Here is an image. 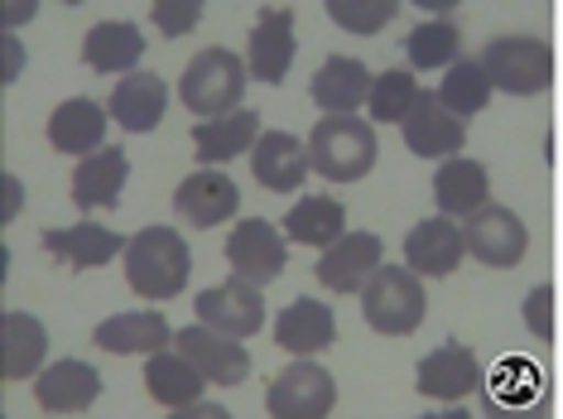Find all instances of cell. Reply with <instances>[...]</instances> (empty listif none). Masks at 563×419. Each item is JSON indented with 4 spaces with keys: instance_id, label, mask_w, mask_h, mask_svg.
I'll return each instance as SVG.
<instances>
[{
    "instance_id": "cell-1",
    "label": "cell",
    "mask_w": 563,
    "mask_h": 419,
    "mask_svg": "<svg viewBox=\"0 0 563 419\" xmlns=\"http://www.w3.org/2000/svg\"><path fill=\"white\" fill-rule=\"evenodd\" d=\"M194 275V256H188L184 236L174 227H145L131 236L125 246V279H131L135 295L145 299H174L188 289Z\"/></svg>"
},
{
    "instance_id": "cell-2",
    "label": "cell",
    "mask_w": 563,
    "mask_h": 419,
    "mask_svg": "<svg viewBox=\"0 0 563 419\" xmlns=\"http://www.w3.org/2000/svg\"><path fill=\"white\" fill-rule=\"evenodd\" d=\"M246 82H251V68L232 54V48L217 44V48H202V54L184 68V78H178V101H184L198 121H217V117L241 111Z\"/></svg>"
},
{
    "instance_id": "cell-3",
    "label": "cell",
    "mask_w": 563,
    "mask_h": 419,
    "mask_svg": "<svg viewBox=\"0 0 563 419\" xmlns=\"http://www.w3.org/2000/svg\"><path fill=\"white\" fill-rule=\"evenodd\" d=\"M309 159L332 184H362L376 164V131L362 117H323L309 131Z\"/></svg>"
},
{
    "instance_id": "cell-4",
    "label": "cell",
    "mask_w": 563,
    "mask_h": 419,
    "mask_svg": "<svg viewBox=\"0 0 563 419\" xmlns=\"http://www.w3.org/2000/svg\"><path fill=\"white\" fill-rule=\"evenodd\" d=\"M424 285L409 265H380L376 275L362 285V313L380 338H409L424 323Z\"/></svg>"
},
{
    "instance_id": "cell-5",
    "label": "cell",
    "mask_w": 563,
    "mask_h": 419,
    "mask_svg": "<svg viewBox=\"0 0 563 419\" xmlns=\"http://www.w3.org/2000/svg\"><path fill=\"white\" fill-rule=\"evenodd\" d=\"M482 68L496 92L540 97L554 82V48L544 40H530V34H510V40H496L482 48Z\"/></svg>"
},
{
    "instance_id": "cell-6",
    "label": "cell",
    "mask_w": 563,
    "mask_h": 419,
    "mask_svg": "<svg viewBox=\"0 0 563 419\" xmlns=\"http://www.w3.org/2000/svg\"><path fill=\"white\" fill-rule=\"evenodd\" d=\"M332 405H338V381L309 357L285 366L265 390V410L275 419H328Z\"/></svg>"
},
{
    "instance_id": "cell-7",
    "label": "cell",
    "mask_w": 563,
    "mask_h": 419,
    "mask_svg": "<svg viewBox=\"0 0 563 419\" xmlns=\"http://www.w3.org/2000/svg\"><path fill=\"white\" fill-rule=\"evenodd\" d=\"M194 313H198V323H208L217 328V333H232V338H255L265 328V299H261V289L251 285V279H222V285H212V289H202V295L194 299Z\"/></svg>"
},
{
    "instance_id": "cell-8",
    "label": "cell",
    "mask_w": 563,
    "mask_h": 419,
    "mask_svg": "<svg viewBox=\"0 0 563 419\" xmlns=\"http://www.w3.org/2000/svg\"><path fill=\"white\" fill-rule=\"evenodd\" d=\"M463 232H467V251L492 271H516L525 251H530V232H525L520 212L501 208V202H486L482 212H472Z\"/></svg>"
},
{
    "instance_id": "cell-9",
    "label": "cell",
    "mask_w": 563,
    "mask_h": 419,
    "mask_svg": "<svg viewBox=\"0 0 563 419\" xmlns=\"http://www.w3.org/2000/svg\"><path fill=\"white\" fill-rule=\"evenodd\" d=\"M227 265H232V275L251 279V285H271V279L285 275L289 265V251L279 232L265 218H246L241 227H232V236H227Z\"/></svg>"
},
{
    "instance_id": "cell-10",
    "label": "cell",
    "mask_w": 563,
    "mask_h": 419,
    "mask_svg": "<svg viewBox=\"0 0 563 419\" xmlns=\"http://www.w3.org/2000/svg\"><path fill=\"white\" fill-rule=\"evenodd\" d=\"M174 348L184 352V357H194L212 386H241V381L251 376V366H255L251 352L241 348V338L217 333V328H208V323L178 328V333H174Z\"/></svg>"
},
{
    "instance_id": "cell-11",
    "label": "cell",
    "mask_w": 563,
    "mask_h": 419,
    "mask_svg": "<svg viewBox=\"0 0 563 419\" xmlns=\"http://www.w3.org/2000/svg\"><path fill=\"white\" fill-rule=\"evenodd\" d=\"M246 68L255 82L279 87L294 68V10L289 5H265L246 44Z\"/></svg>"
},
{
    "instance_id": "cell-12",
    "label": "cell",
    "mask_w": 563,
    "mask_h": 419,
    "mask_svg": "<svg viewBox=\"0 0 563 419\" xmlns=\"http://www.w3.org/2000/svg\"><path fill=\"white\" fill-rule=\"evenodd\" d=\"M467 256V232L453 218H424L419 227H409L405 236V265L419 279H443L453 275Z\"/></svg>"
},
{
    "instance_id": "cell-13",
    "label": "cell",
    "mask_w": 563,
    "mask_h": 419,
    "mask_svg": "<svg viewBox=\"0 0 563 419\" xmlns=\"http://www.w3.org/2000/svg\"><path fill=\"white\" fill-rule=\"evenodd\" d=\"M415 386L424 400H467L472 390L482 386V362L477 352L463 348V342H443L433 348L415 372Z\"/></svg>"
},
{
    "instance_id": "cell-14",
    "label": "cell",
    "mask_w": 563,
    "mask_h": 419,
    "mask_svg": "<svg viewBox=\"0 0 563 419\" xmlns=\"http://www.w3.org/2000/svg\"><path fill=\"white\" fill-rule=\"evenodd\" d=\"M463 140H467L463 117H453L439 101V92H424L415 101V111L405 117V145L419 159H457Z\"/></svg>"
},
{
    "instance_id": "cell-15",
    "label": "cell",
    "mask_w": 563,
    "mask_h": 419,
    "mask_svg": "<svg viewBox=\"0 0 563 419\" xmlns=\"http://www.w3.org/2000/svg\"><path fill=\"white\" fill-rule=\"evenodd\" d=\"M97 396H101L97 366H87L78 357H63L44 376H34V400H40L44 415H82L97 405Z\"/></svg>"
},
{
    "instance_id": "cell-16",
    "label": "cell",
    "mask_w": 563,
    "mask_h": 419,
    "mask_svg": "<svg viewBox=\"0 0 563 419\" xmlns=\"http://www.w3.org/2000/svg\"><path fill=\"white\" fill-rule=\"evenodd\" d=\"M376 271H380V236L376 232H347L318 256V285L338 289V295H356Z\"/></svg>"
},
{
    "instance_id": "cell-17",
    "label": "cell",
    "mask_w": 563,
    "mask_h": 419,
    "mask_svg": "<svg viewBox=\"0 0 563 419\" xmlns=\"http://www.w3.org/2000/svg\"><path fill=\"white\" fill-rule=\"evenodd\" d=\"M338 342V319H332L328 304L318 299H294L289 309H279L275 319V348L289 352V357H318Z\"/></svg>"
},
{
    "instance_id": "cell-18",
    "label": "cell",
    "mask_w": 563,
    "mask_h": 419,
    "mask_svg": "<svg viewBox=\"0 0 563 419\" xmlns=\"http://www.w3.org/2000/svg\"><path fill=\"white\" fill-rule=\"evenodd\" d=\"M309 169H313L309 145L289 131L261 135L251 150V174L261 179V188H271V194H294V188L309 179Z\"/></svg>"
},
{
    "instance_id": "cell-19",
    "label": "cell",
    "mask_w": 563,
    "mask_h": 419,
    "mask_svg": "<svg viewBox=\"0 0 563 419\" xmlns=\"http://www.w3.org/2000/svg\"><path fill=\"white\" fill-rule=\"evenodd\" d=\"M236 208H241V188L227 179V174L198 169V174H188V179L174 188V212L188 227H222Z\"/></svg>"
},
{
    "instance_id": "cell-20",
    "label": "cell",
    "mask_w": 563,
    "mask_h": 419,
    "mask_svg": "<svg viewBox=\"0 0 563 419\" xmlns=\"http://www.w3.org/2000/svg\"><path fill=\"white\" fill-rule=\"evenodd\" d=\"M371 87H376V78L366 73L362 58L332 54L323 68L313 73L309 97H313V107L328 111V117H356V107H362V101H371Z\"/></svg>"
},
{
    "instance_id": "cell-21",
    "label": "cell",
    "mask_w": 563,
    "mask_h": 419,
    "mask_svg": "<svg viewBox=\"0 0 563 419\" xmlns=\"http://www.w3.org/2000/svg\"><path fill=\"white\" fill-rule=\"evenodd\" d=\"M125 179H131V159L117 145H101L97 155H87L78 169H73V202L82 212L92 208H117L125 194Z\"/></svg>"
},
{
    "instance_id": "cell-22",
    "label": "cell",
    "mask_w": 563,
    "mask_h": 419,
    "mask_svg": "<svg viewBox=\"0 0 563 419\" xmlns=\"http://www.w3.org/2000/svg\"><path fill=\"white\" fill-rule=\"evenodd\" d=\"M107 111L121 131L145 135V131H155L164 121V111H169V87H164V78H155V73H131V78L117 82Z\"/></svg>"
},
{
    "instance_id": "cell-23",
    "label": "cell",
    "mask_w": 563,
    "mask_h": 419,
    "mask_svg": "<svg viewBox=\"0 0 563 419\" xmlns=\"http://www.w3.org/2000/svg\"><path fill=\"white\" fill-rule=\"evenodd\" d=\"M174 328L164 323V313H111L97 323L92 342L101 352H117V357H155L169 348Z\"/></svg>"
},
{
    "instance_id": "cell-24",
    "label": "cell",
    "mask_w": 563,
    "mask_h": 419,
    "mask_svg": "<svg viewBox=\"0 0 563 419\" xmlns=\"http://www.w3.org/2000/svg\"><path fill=\"white\" fill-rule=\"evenodd\" d=\"M107 117L111 111H101L97 101L87 97H68L54 107V117H48V145L58 150V155H97L101 150V135H107Z\"/></svg>"
},
{
    "instance_id": "cell-25",
    "label": "cell",
    "mask_w": 563,
    "mask_h": 419,
    "mask_svg": "<svg viewBox=\"0 0 563 419\" xmlns=\"http://www.w3.org/2000/svg\"><path fill=\"white\" fill-rule=\"evenodd\" d=\"M44 246L54 251L63 265H73V271H101V265L117 261L131 241L101 222H78V227H63V232H44Z\"/></svg>"
},
{
    "instance_id": "cell-26",
    "label": "cell",
    "mask_w": 563,
    "mask_h": 419,
    "mask_svg": "<svg viewBox=\"0 0 563 419\" xmlns=\"http://www.w3.org/2000/svg\"><path fill=\"white\" fill-rule=\"evenodd\" d=\"M140 58H145V34H140L131 20H101L82 40V63L97 73H121V78H131V73H140L135 68Z\"/></svg>"
},
{
    "instance_id": "cell-27",
    "label": "cell",
    "mask_w": 563,
    "mask_h": 419,
    "mask_svg": "<svg viewBox=\"0 0 563 419\" xmlns=\"http://www.w3.org/2000/svg\"><path fill=\"white\" fill-rule=\"evenodd\" d=\"M48 357V328L34 313H0V372L5 381H30Z\"/></svg>"
},
{
    "instance_id": "cell-28",
    "label": "cell",
    "mask_w": 563,
    "mask_h": 419,
    "mask_svg": "<svg viewBox=\"0 0 563 419\" xmlns=\"http://www.w3.org/2000/svg\"><path fill=\"white\" fill-rule=\"evenodd\" d=\"M486 194H492V174L477 159H443V169L433 174V202L448 218H472V212L486 208Z\"/></svg>"
},
{
    "instance_id": "cell-29",
    "label": "cell",
    "mask_w": 563,
    "mask_h": 419,
    "mask_svg": "<svg viewBox=\"0 0 563 419\" xmlns=\"http://www.w3.org/2000/svg\"><path fill=\"white\" fill-rule=\"evenodd\" d=\"M202 386H208L202 366L194 357H184L178 348L174 352H155V357L145 362V390L159 405H169V410H184V405H194L202 396Z\"/></svg>"
},
{
    "instance_id": "cell-30",
    "label": "cell",
    "mask_w": 563,
    "mask_h": 419,
    "mask_svg": "<svg viewBox=\"0 0 563 419\" xmlns=\"http://www.w3.org/2000/svg\"><path fill=\"white\" fill-rule=\"evenodd\" d=\"M255 140H261V117H255L251 107H241V111H232V117L198 121L194 150H198V164H227V159L255 150Z\"/></svg>"
},
{
    "instance_id": "cell-31",
    "label": "cell",
    "mask_w": 563,
    "mask_h": 419,
    "mask_svg": "<svg viewBox=\"0 0 563 419\" xmlns=\"http://www.w3.org/2000/svg\"><path fill=\"white\" fill-rule=\"evenodd\" d=\"M285 236L299 241V246L328 251L332 241L347 236V212H342L338 198H299L285 212Z\"/></svg>"
},
{
    "instance_id": "cell-32",
    "label": "cell",
    "mask_w": 563,
    "mask_h": 419,
    "mask_svg": "<svg viewBox=\"0 0 563 419\" xmlns=\"http://www.w3.org/2000/svg\"><path fill=\"white\" fill-rule=\"evenodd\" d=\"M457 48H463V34H457L453 20H424L409 30L405 58H409V68H419V73H433V68L448 73L457 63Z\"/></svg>"
},
{
    "instance_id": "cell-33",
    "label": "cell",
    "mask_w": 563,
    "mask_h": 419,
    "mask_svg": "<svg viewBox=\"0 0 563 419\" xmlns=\"http://www.w3.org/2000/svg\"><path fill=\"white\" fill-rule=\"evenodd\" d=\"M439 101L453 117H477V111H486V101H492V78H486V68H482V58L472 63V58H457L453 68L443 73V82H439Z\"/></svg>"
},
{
    "instance_id": "cell-34",
    "label": "cell",
    "mask_w": 563,
    "mask_h": 419,
    "mask_svg": "<svg viewBox=\"0 0 563 419\" xmlns=\"http://www.w3.org/2000/svg\"><path fill=\"white\" fill-rule=\"evenodd\" d=\"M424 97L419 92V82H415V73L409 68H390V73H380L376 87H371V101H366V111H371V121H380V125H395L415 111V101Z\"/></svg>"
},
{
    "instance_id": "cell-35",
    "label": "cell",
    "mask_w": 563,
    "mask_h": 419,
    "mask_svg": "<svg viewBox=\"0 0 563 419\" xmlns=\"http://www.w3.org/2000/svg\"><path fill=\"white\" fill-rule=\"evenodd\" d=\"M400 15V0H328V20L347 34H380Z\"/></svg>"
},
{
    "instance_id": "cell-36",
    "label": "cell",
    "mask_w": 563,
    "mask_h": 419,
    "mask_svg": "<svg viewBox=\"0 0 563 419\" xmlns=\"http://www.w3.org/2000/svg\"><path fill=\"white\" fill-rule=\"evenodd\" d=\"M150 20H155V30L164 40H178V34H188L202 20V0H159L150 10Z\"/></svg>"
},
{
    "instance_id": "cell-37",
    "label": "cell",
    "mask_w": 563,
    "mask_h": 419,
    "mask_svg": "<svg viewBox=\"0 0 563 419\" xmlns=\"http://www.w3.org/2000/svg\"><path fill=\"white\" fill-rule=\"evenodd\" d=\"M520 313H525V328H530V333L540 338V342L554 338V319H559V309H554V289H549V285H534L530 295H525Z\"/></svg>"
},
{
    "instance_id": "cell-38",
    "label": "cell",
    "mask_w": 563,
    "mask_h": 419,
    "mask_svg": "<svg viewBox=\"0 0 563 419\" xmlns=\"http://www.w3.org/2000/svg\"><path fill=\"white\" fill-rule=\"evenodd\" d=\"M20 208H24V184L15 179V174H5V179H0V218L15 222Z\"/></svg>"
},
{
    "instance_id": "cell-39",
    "label": "cell",
    "mask_w": 563,
    "mask_h": 419,
    "mask_svg": "<svg viewBox=\"0 0 563 419\" xmlns=\"http://www.w3.org/2000/svg\"><path fill=\"white\" fill-rule=\"evenodd\" d=\"M0 54H5V68H0V82H15L20 78V68H24V48H20V40H15V34H10L5 30V40H0Z\"/></svg>"
},
{
    "instance_id": "cell-40",
    "label": "cell",
    "mask_w": 563,
    "mask_h": 419,
    "mask_svg": "<svg viewBox=\"0 0 563 419\" xmlns=\"http://www.w3.org/2000/svg\"><path fill=\"white\" fill-rule=\"evenodd\" d=\"M24 15H34V5L24 0V5H5V24H20Z\"/></svg>"
}]
</instances>
